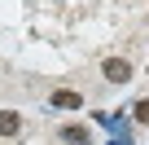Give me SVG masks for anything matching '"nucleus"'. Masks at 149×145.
Segmentation results:
<instances>
[{"instance_id":"1","label":"nucleus","mask_w":149,"mask_h":145,"mask_svg":"<svg viewBox=\"0 0 149 145\" xmlns=\"http://www.w3.org/2000/svg\"><path fill=\"white\" fill-rule=\"evenodd\" d=\"M101 75H105V84H132V79H136V75H132V62H127V57H105Z\"/></svg>"},{"instance_id":"2","label":"nucleus","mask_w":149,"mask_h":145,"mask_svg":"<svg viewBox=\"0 0 149 145\" xmlns=\"http://www.w3.org/2000/svg\"><path fill=\"white\" fill-rule=\"evenodd\" d=\"M48 106L53 110H84V97L70 88H57V92H48Z\"/></svg>"},{"instance_id":"3","label":"nucleus","mask_w":149,"mask_h":145,"mask_svg":"<svg viewBox=\"0 0 149 145\" xmlns=\"http://www.w3.org/2000/svg\"><path fill=\"white\" fill-rule=\"evenodd\" d=\"M57 136H61L66 145H92V132H88L84 123H66V127H61Z\"/></svg>"},{"instance_id":"4","label":"nucleus","mask_w":149,"mask_h":145,"mask_svg":"<svg viewBox=\"0 0 149 145\" xmlns=\"http://www.w3.org/2000/svg\"><path fill=\"white\" fill-rule=\"evenodd\" d=\"M22 132V114L18 110H0V136H18Z\"/></svg>"},{"instance_id":"5","label":"nucleus","mask_w":149,"mask_h":145,"mask_svg":"<svg viewBox=\"0 0 149 145\" xmlns=\"http://www.w3.org/2000/svg\"><path fill=\"white\" fill-rule=\"evenodd\" d=\"M132 119H136V123H149V97H140V101L132 106Z\"/></svg>"},{"instance_id":"6","label":"nucleus","mask_w":149,"mask_h":145,"mask_svg":"<svg viewBox=\"0 0 149 145\" xmlns=\"http://www.w3.org/2000/svg\"><path fill=\"white\" fill-rule=\"evenodd\" d=\"M110 145H132V141L127 136H110Z\"/></svg>"}]
</instances>
